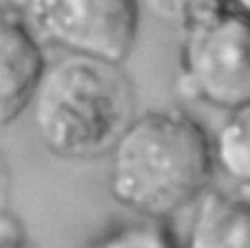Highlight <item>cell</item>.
Wrapping results in <instances>:
<instances>
[{"mask_svg": "<svg viewBox=\"0 0 250 248\" xmlns=\"http://www.w3.org/2000/svg\"><path fill=\"white\" fill-rule=\"evenodd\" d=\"M43 47L14 4L0 6V127L25 111L47 70Z\"/></svg>", "mask_w": 250, "mask_h": 248, "instance_id": "cell-5", "label": "cell"}, {"mask_svg": "<svg viewBox=\"0 0 250 248\" xmlns=\"http://www.w3.org/2000/svg\"><path fill=\"white\" fill-rule=\"evenodd\" d=\"M180 94L227 113L250 103V20L236 12L182 33Z\"/></svg>", "mask_w": 250, "mask_h": 248, "instance_id": "cell-3", "label": "cell"}, {"mask_svg": "<svg viewBox=\"0 0 250 248\" xmlns=\"http://www.w3.org/2000/svg\"><path fill=\"white\" fill-rule=\"evenodd\" d=\"M141 4L162 23L182 33L209 23L230 12V0H141Z\"/></svg>", "mask_w": 250, "mask_h": 248, "instance_id": "cell-9", "label": "cell"}, {"mask_svg": "<svg viewBox=\"0 0 250 248\" xmlns=\"http://www.w3.org/2000/svg\"><path fill=\"white\" fill-rule=\"evenodd\" d=\"M182 248H250V197L205 191L191 207Z\"/></svg>", "mask_w": 250, "mask_h": 248, "instance_id": "cell-6", "label": "cell"}, {"mask_svg": "<svg viewBox=\"0 0 250 248\" xmlns=\"http://www.w3.org/2000/svg\"><path fill=\"white\" fill-rule=\"evenodd\" d=\"M0 248H25L18 221L8 213L0 215Z\"/></svg>", "mask_w": 250, "mask_h": 248, "instance_id": "cell-10", "label": "cell"}, {"mask_svg": "<svg viewBox=\"0 0 250 248\" xmlns=\"http://www.w3.org/2000/svg\"><path fill=\"white\" fill-rule=\"evenodd\" d=\"M230 8H232V12L250 20V0H230Z\"/></svg>", "mask_w": 250, "mask_h": 248, "instance_id": "cell-11", "label": "cell"}, {"mask_svg": "<svg viewBox=\"0 0 250 248\" xmlns=\"http://www.w3.org/2000/svg\"><path fill=\"white\" fill-rule=\"evenodd\" d=\"M211 143L215 168L236 186L250 189V103L227 113Z\"/></svg>", "mask_w": 250, "mask_h": 248, "instance_id": "cell-7", "label": "cell"}, {"mask_svg": "<svg viewBox=\"0 0 250 248\" xmlns=\"http://www.w3.org/2000/svg\"><path fill=\"white\" fill-rule=\"evenodd\" d=\"M90 248H180L166 221L137 217L121 223L102 236Z\"/></svg>", "mask_w": 250, "mask_h": 248, "instance_id": "cell-8", "label": "cell"}, {"mask_svg": "<svg viewBox=\"0 0 250 248\" xmlns=\"http://www.w3.org/2000/svg\"><path fill=\"white\" fill-rule=\"evenodd\" d=\"M41 43L66 55L123 64L141 18V0H12Z\"/></svg>", "mask_w": 250, "mask_h": 248, "instance_id": "cell-4", "label": "cell"}, {"mask_svg": "<svg viewBox=\"0 0 250 248\" xmlns=\"http://www.w3.org/2000/svg\"><path fill=\"white\" fill-rule=\"evenodd\" d=\"M29 107L41 145L70 160L109 154L137 117L135 88L121 64L78 55L47 66Z\"/></svg>", "mask_w": 250, "mask_h": 248, "instance_id": "cell-2", "label": "cell"}, {"mask_svg": "<svg viewBox=\"0 0 250 248\" xmlns=\"http://www.w3.org/2000/svg\"><path fill=\"white\" fill-rule=\"evenodd\" d=\"M107 156L111 197L137 217L158 221L193 207L217 170L211 137L182 109L137 115Z\"/></svg>", "mask_w": 250, "mask_h": 248, "instance_id": "cell-1", "label": "cell"}]
</instances>
